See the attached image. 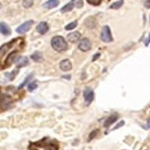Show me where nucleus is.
<instances>
[{
  "label": "nucleus",
  "instance_id": "1",
  "mask_svg": "<svg viewBox=\"0 0 150 150\" xmlns=\"http://www.w3.org/2000/svg\"><path fill=\"white\" fill-rule=\"evenodd\" d=\"M51 46L55 50L58 52L65 51L68 48V44L63 37L56 36L51 40Z\"/></svg>",
  "mask_w": 150,
  "mask_h": 150
},
{
  "label": "nucleus",
  "instance_id": "2",
  "mask_svg": "<svg viewBox=\"0 0 150 150\" xmlns=\"http://www.w3.org/2000/svg\"><path fill=\"white\" fill-rule=\"evenodd\" d=\"M101 39L104 42H111L112 41V37L111 35L110 29L108 26H104L102 28L101 33Z\"/></svg>",
  "mask_w": 150,
  "mask_h": 150
},
{
  "label": "nucleus",
  "instance_id": "3",
  "mask_svg": "<svg viewBox=\"0 0 150 150\" xmlns=\"http://www.w3.org/2000/svg\"><path fill=\"white\" fill-rule=\"evenodd\" d=\"M12 105V99L8 95L3 94L1 96V110H5L11 108Z\"/></svg>",
  "mask_w": 150,
  "mask_h": 150
},
{
  "label": "nucleus",
  "instance_id": "4",
  "mask_svg": "<svg viewBox=\"0 0 150 150\" xmlns=\"http://www.w3.org/2000/svg\"><path fill=\"white\" fill-rule=\"evenodd\" d=\"M34 24V21H26V23H23L21 26H19L16 31H17V33H20V34H23V33H26L29 29H31V27L33 26V25Z\"/></svg>",
  "mask_w": 150,
  "mask_h": 150
},
{
  "label": "nucleus",
  "instance_id": "5",
  "mask_svg": "<svg viewBox=\"0 0 150 150\" xmlns=\"http://www.w3.org/2000/svg\"><path fill=\"white\" fill-rule=\"evenodd\" d=\"M91 47H92V45H91V42L88 38H83L81 41H80V44L78 45V47L80 50H82L83 52H86L88 50L91 49Z\"/></svg>",
  "mask_w": 150,
  "mask_h": 150
},
{
  "label": "nucleus",
  "instance_id": "6",
  "mask_svg": "<svg viewBox=\"0 0 150 150\" xmlns=\"http://www.w3.org/2000/svg\"><path fill=\"white\" fill-rule=\"evenodd\" d=\"M83 97L84 99H85V101L86 103L89 104L93 101V98H94V92L91 88L88 87L86 89H85L83 92Z\"/></svg>",
  "mask_w": 150,
  "mask_h": 150
},
{
  "label": "nucleus",
  "instance_id": "7",
  "mask_svg": "<svg viewBox=\"0 0 150 150\" xmlns=\"http://www.w3.org/2000/svg\"><path fill=\"white\" fill-rule=\"evenodd\" d=\"M81 35L79 32H74V33H69L67 36V38L70 42L71 43H77L80 40Z\"/></svg>",
  "mask_w": 150,
  "mask_h": 150
},
{
  "label": "nucleus",
  "instance_id": "8",
  "mask_svg": "<svg viewBox=\"0 0 150 150\" xmlns=\"http://www.w3.org/2000/svg\"><path fill=\"white\" fill-rule=\"evenodd\" d=\"M15 63L18 68L26 66L29 64V59L26 56H20L15 60Z\"/></svg>",
  "mask_w": 150,
  "mask_h": 150
},
{
  "label": "nucleus",
  "instance_id": "9",
  "mask_svg": "<svg viewBox=\"0 0 150 150\" xmlns=\"http://www.w3.org/2000/svg\"><path fill=\"white\" fill-rule=\"evenodd\" d=\"M36 30L41 35H44L49 30V26L46 22H41L36 27Z\"/></svg>",
  "mask_w": 150,
  "mask_h": 150
},
{
  "label": "nucleus",
  "instance_id": "10",
  "mask_svg": "<svg viewBox=\"0 0 150 150\" xmlns=\"http://www.w3.org/2000/svg\"><path fill=\"white\" fill-rule=\"evenodd\" d=\"M72 68L71 63V62L68 59H65L63 61H62L60 62V68L63 71H70Z\"/></svg>",
  "mask_w": 150,
  "mask_h": 150
},
{
  "label": "nucleus",
  "instance_id": "11",
  "mask_svg": "<svg viewBox=\"0 0 150 150\" xmlns=\"http://www.w3.org/2000/svg\"><path fill=\"white\" fill-rule=\"evenodd\" d=\"M59 4V0H48L47 2H46L43 5V7L47 9H52L53 8L57 7Z\"/></svg>",
  "mask_w": 150,
  "mask_h": 150
},
{
  "label": "nucleus",
  "instance_id": "12",
  "mask_svg": "<svg viewBox=\"0 0 150 150\" xmlns=\"http://www.w3.org/2000/svg\"><path fill=\"white\" fill-rule=\"evenodd\" d=\"M117 119H118V115H116V114L111 115V116H110L109 117H108V119L105 120V122H104V126L105 127V128H108V127L110 126L112 123H114L117 120Z\"/></svg>",
  "mask_w": 150,
  "mask_h": 150
},
{
  "label": "nucleus",
  "instance_id": "13",
  "mask_svg": "<svg viewBox=\"0 0 150 150\" xmlns=\"http://www.w3.org/2000/svg\"><path fill=\"white\" fill-rule=\"evenodd\" d=\"M0 31H1V33L4 35H8L11 34L10 28L4 22H1L0 23Z\"/></svg>",
  "mask_w": 150,
  "mask_h": 150
},
{
  "label": "nucleus",
  "instance_id": "14",
  "mask_svg": "<svg viewBox=\"0 0 150 150\" xmlns=\"http://www.w3.org/2000/svg\"><path fill=\"white\" fill-rule=\"evenodd\" d=\"M31 58L33 59L35 62H40L43 61V55L41 52L39 51H35L33 53L32 56H31Z\"/></svg>",
  "mask_w": 150,
  "mask_h": 150
},
{
  "label": "nucleus",
  "instance_id": "15",
  "mask_svg": "<svg viewBox=\"0 0 150 150\" xmlns=\"http://www.w3.org/2000/svg\"><path fill=\"white\" fill-rule=\"evenodd\" d=\"M85 25L86 26H87L89 29H92V28H94L96 26V20L93 17H89V18L86 20Z\"/></svg>",
  "mask_w": 150,
  "mask_h": 150
},
{
  "label": "nucleus",
  "instance_id": "16",
  "mask_svg": "<svg viewBox=\"0 0 150 150\" xmlns=\"http://www.w3.org/2000/svg\"><path fill=\"white\" fill-rule=\"evenodd\" d=\"M74 8V5L72 2H70V3H68L67 5H65L64 7H62L61 8V12L62 13H66V12L71 11H72Z\"/></svg>",
  "mask_w": 150,
  "mask_h": 150
},
{
  "label": "nucleus",
  "instance_id": "17",
  "mask_svg": "<svg viewBox=\"0 0 150 150\" xmlns=\"http://www.w3.org/2000/svg\"><path fill=\"white\" fill-rule=\"evenodd\" d=\"M16 54H17V52H15V51L12 52L11 53H10L8 56V57L7 59H6V61H5V63L7 64L8 65H11V63L14 60V59H15Z\"/></svg>",
  "mask_w": 150,
  "mask_h": 150
},
{
  "label": "nucleus",
  "instance_id": "18",
  "mask_svg": "<svg viewBox=\"0 0 150 150\" xmlns=\"http://www.w3.org/2000/svg\"><path fill=\"white\" fill-rule=\"evenodd\" d=\"M13 42H14V41H13ZM8 45L9 43L8 44H5V45H2V46L1 47V50H0V55H1V57H2V56L5 54V53L8 50L9 48L11 47V46H8Z\"/></svg>",
  "mask_w": 150,
  "mask_h": 150
},
{
  "label": "nucleus",
  "instance_id": "19",
  "mask_svg": "<svg viewBox=\"0 0 150 150\" xmlns=\"http://www.w3.org/2000/svg\"><path fill=\"white\" fill-rule=\"evenodd\" d=\"M71 2L73 3L74 6H75L77 8H80L83 5V0H71Z\"/></svg>",
  "mask_w": 150,
  "mask_h": 150
},
{
  "label": "nucleus",
  "instance_id": "20",
  "mask_svg": "<svg viewBox=\"0 0 150 150\" xmlns=\"http://www.w3.org/2000/svg\"><path fill=\"white\" fill-rule=\"evenodd\" d=\"M18 71H19L18 69H16V70L12 71L11 73H6L5 74H6V76H7V77H8L11 80H13L14 79V77H15L16 74L18 73Z\"/></svg>",
  "mask_w": 150,
  "mask_h": 150
},
{
  "label": "nucleus",
  "instance_id": "21",
  "mask_svg": "<svg viewBox=\"0 0 150 150\" xmlns=\"http://www.w3.org/2000/svg\"><path fill=\"white\" fill-rule=\"evenodd\" d=\"M122 1H118V2H114V3H112V5L110 6V8L112 9H119L120 8H121V6L122 5Z\"/></svg>",
  "mask_w": 150,
  "mask_h": 150
},
{
  "label": "nucleus",
  "instance_id": "22",
  "mask_svg": "<svg viewBox=\"0 0 150 150\" xmlns=\"http://www.w3.org/2000/svg\"><path fill=\"white\" fill-rule=\"evenodd\" d=\"M33 5V0H23V5L24 8H29L32 7Z\"/></svg>",
  "mask_w": 150,
  "mask_h": 150
},
{
  "label": "nucleus",
  "instance_id": "23",
  "mask_svg": "<svg viewBox=\"0 0 150 150\" xmlns=\"http://www.w3.org/2000/svg\"><path fill=\"white\" fill-rule=\"evenodd\" d=\"M99 133V130L98 129H96L94 130L93 131H92L90 133V134H89V139H88V141H91V140H92L93 138H95L96 136L98 135V134Z\"/></svg>",
  "mask_w": 150,
  "mask_h": 150
},
{
  "label": "nucleus",
  "instance_id": "24",
  "mask_svg": "<svg viewBox=\"0 0 150 150\" xmlns=\"http://www.w3.org/2000/svg\"><path fill=\"white\" fill-rule=\"evenodd\" d=\"M77 26V21H74V22H72L71 23L68 24V25L65 26V29H66V30H72V29H74Z\"/></svg>",
  "mask_w": 150,
  "mask_h": 150
},
{
  "label": "nucleus",
  "instance_id": "25",
  "mask_svg": "<svg viewBox=\"0 0 150 150\" xmlns=\"http://www.w3.org/2000/svg\"><path fill=\"white\" fill-rule=\"evenodd\" d=\"M37 87L38 85L37 83H36V81H33V82H32L31 83L29 84V86H28V89H29V92H33V90L37 89Z\"/></svg>",
  "mask_w": 150,
  "mask_h": 150
},
{
  "label": "nucleus",
  "instance_id": "26",
  "mask_svg": "<svg viewBox=\"0 0 150 150\" xmlns=\"http://www.w3.org/2000/svg\"><path fill=\"white\" fill-rule=\"evenodd\" d=\"M32 77H33V74H30V75H29V76H28V77H26V79H25V80H24V82L22 84H21V85L19 86V89H21V88H23V87L24 86L26 85V84L28 82H29V80H31V78H32Z\"/></svg>",
  "mask_w": 150,
  "mask_h": 150
},
{
  "label": "nucleus",
  "instance_id": "27",
  "mask_svg": "<svg viewBox=\"0 0 150 150\" xmlns=\"http://www.w3.org/2000/svg\"><path fill=\"white\" fill-rule=\"evenodd\" d=\"M89 4L93 5H98L101 3V0H86Z\"/></svg>",
  "mask_w": 150,
  "mask_h": 150
},
{
  "label": "nucleus",
  "instance_id": "28",
  "mask_svg": "<svg viewBox=\"0 0 150 150\" xmlns=\"http://www.w3.org/2000/svg\"><path fill=\"white\" fill-rule=\"evenodd\" d=\"M124 124H125V122L124 121H121L120 122H119L117 125H116V126L113 128V129H112V130H116V129H118V128H120V127H122V125H124Z\"/></svg>",
  "mask_w": 150,
  "mask_h": 150
},
{
  "label": "nucleus",
  "instance_id": "29",
  "mask_svg": "<svg viewBox=\"0 0 150 150\" xmlns=\"http://www.w3.org/2000/svg\"><path fill=\"white\" fill-rule=\"evenodd\" d=\"M144 5L147 8H150V0H147L146 2H145V4H144Z\"/></svg>",
  "mask_w": 150,
  "mask_h": 150
},
{
  "label": "nucleus",
  "instance_id": "30",
  "mask_svg": "<svg viewBox=\"0 0 150 150\" xmlns=\"http://www.w3.org/2000/svg\"><path fill=\"white\" fill-rule=\"evenodd\" d=\"M99 56H100V53H97V54L95 55V56H94V58L92 59V61H96V59H98Z\"/></svg>",
  "mask_w": 150,
  "mask_h": 150
},
{
  "label": "nucleus",
  "instance_id": "31",
  "mask_svg": "<svg viewBox=\"0 0 150 150\" xmlns=\"http://www.w3.org/2000/svg\"><path fill=\"white\" fill-rule=\"evenodd\" d=\"M147 128H150V119L148 120V123H147Z\"/></svg>",
  "mask_w": 150,
  "mask_h": 150
},
{
  "label": "nucleus",
  "instance_id": "32",
  "mask_svg": "<svg viewBox=\"0 0 150 150\" xmlns=\"http://www.w3.org/2000/svg\"><path fill=\"white\" fill-rule=\"evenodd\" d=\"M149 41H150V35H149Z\"/></svg>",
  "mask_w": 150,
  "mask_h": 150
}]
</instances>
